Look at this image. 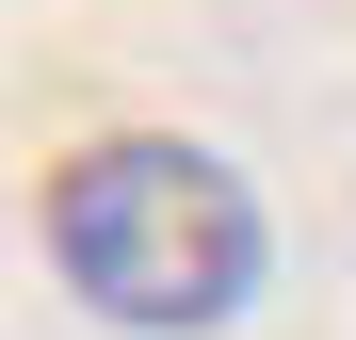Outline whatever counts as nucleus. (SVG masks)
<instances>
[{
  "label": "nucleus",
  "mask_w": 356,
  "mask_h": 340,
  "mask_svg": "<svg viewBox=\"0 0 356 340\" xmlns=\"http://www.w3.org/2000/svg\"><path fill=\"white\" fill-rule=\"evenodd\" d=\"M33 227H49V275L97 324H130V340H211L275 275L259 179L211 162L195 130H97V146H65L49 195H33Z\"/></svg>",
  "instance_id": "f257e3e1"
}]
</instances>
